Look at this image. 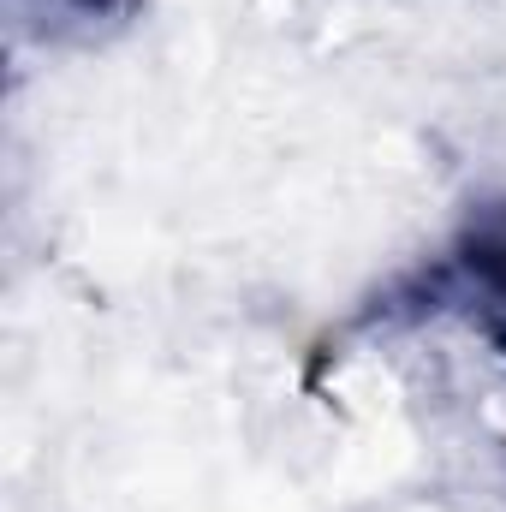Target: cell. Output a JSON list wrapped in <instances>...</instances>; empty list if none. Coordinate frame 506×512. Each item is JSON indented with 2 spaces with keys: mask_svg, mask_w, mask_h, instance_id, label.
<instances>
[{
  "mask_svg": "<svg viewBox=\"0 0 506 512\" xmlns=\"http://www.w3.org/2000/svg\"><path fill=\"white\" fill-rule=\"evenodd\" d=\"M447 274H453V286L483 298L489 328L506 340V197L477 203L465 215V227L453 239V256H447Z\"/></svg>",
  "mask_w": 506,
  "mask_h": 512,
  "instance_id": "cell-1",
  "label": "cell"
},
{
  "mask_svg": "<svg viewBox=\"0 0 506 512\" xmlns=\"http://www.w3.org/2000/svg\"><path fill=\"white\" fill-rule=\"evenodd\" d=\"M42 12H54V24H108L126 12V0H36Z\"/></svg>",
  "mask_w": 506,
  "mask_h": 512,
  "instance_id": "cell-2",
  "label": "cell"
}]
</instances>
